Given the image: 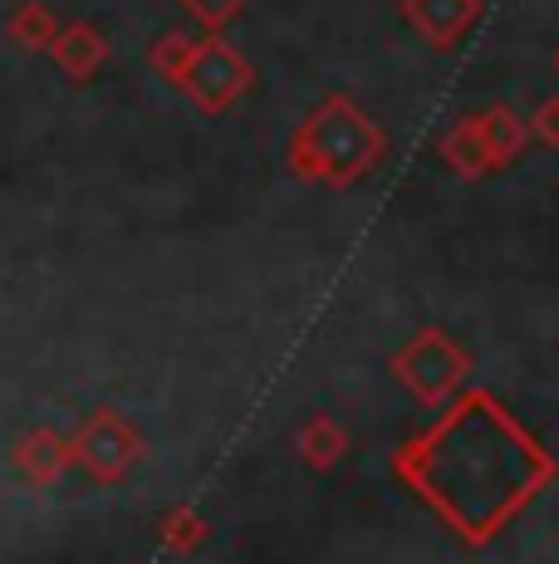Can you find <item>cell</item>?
<instances>
[{
    "label": "cell",
    "instance_id": "obj_1",
    "mask_svg": "<svg viewBox=\"0 0 559 564\" xmlns=\"http://www.w3.org/2000/svg\"><path fill=\"white\" fill-rule=\"evenodd\" d=\"M397 476L432 501L457 535L481 545L550 486L555 462L491 393H467L432 432L407 442Z\"/></svg>",
    "mask_w": 559,
    "mask_h": 564
},
{
    "label": "cell",
    "instance_id": "obj_2",
    "mask_svg": "<svg viewBox=\"0 0 559 564\" xmlns=\"http://www.w3.org/2000/svg\"><path fill=\"white\" fill-rule=\"evenodd\" d=\"M383 158V128L359 113L349 94H335L305 118V128L289 143V167L309 182L349 187Z\"/></svg>",
    "mask_w": 559,
    "mask_h": 564
},
{
    "label": "cell",
    "instance_id": "obj_3",
    "mask_svg": "<svg viewBox=\"0 0 559 564\" xmlns=\"http://www.w3.org/2000/svg\"><path fill=\"white\" fill-rule=\"evenodd\" d=\"M251 79H255V69L241 59V50L226 45L217 30L191 45L187 64H182V74H177V84L187 89V99L197 104L201 113H226V108L251 89Z\"/></svg>",
    "mask_w": 559,
    "mask_h": 564
},
{
    "label": "cell",
    "instance_id": "obj_4",
    "mask_svg": "<svg viewBox=\"0 0 559 564\" xmlns=\"http://www.w3.org/2000/svg\"><path fill=\"white\" fill-rule=\"evenodd\" d=\"M393 373L417 403L427 408H442L471 373V359L447 339L442 329H423L403 354L393 359Z\"/></svg>",
    "mask_w": 559,
    "mask_h": 564
},
{
    "label": "cell",
    "instance_id": "obj_5",
    "mask_svg": "<svg viewBox=\"0 0 559 564\" xmlns=\"http://www.w3.org/2000/svg\"><path fill=\"white\" fill-rule=\"evenodd\" d=\"M476 10H481V0H403L407 25L437 50L457 45V40L471 30Z\"/></svg>",
    "mask_w": 559,
    "mask_h": 564
},
{
    "label": "cell",
    "instance_id": "obj_6",
    "mask_svg": "<svg viewBox=\"0 0 559 564\" xmlns=\"http://www.w3.org/2000/svg\"><path fill=\"white\" fill-rule=\"evenodd\" d=\"M133 457H138V442H133V432H128L123 422H118V417H99V422H94L89 442H84V462H89L94 471H99V476H118Z\"/></svg>",
    "mask_w": 559,
    "mask_h": 564
},
{
    "label": "cell",
    "instance_id": "obj_7",
    "mask_svg": "<svg viewBox=\"0 0 559 564\" xmlns=\"http://www.w3.org/2000/svg\"><path fill=\"white\" fill-rule=\"evenodd\" d=\"M442 158L451 167L461 172V177H486L496 162H491V148H486V133H481V118H461L457 128L442 138Z\"/></svg>",
    "mask_w": 559,
    "mask_h": 564
},
{
    "label": "cell",
    "instance_id": "obj_8",
    "mask_svg": "<svg viewBox=\"0 0 559 564\" xmlns=\"http://www.w3.org/2000/svg\"><path fill=\"white\" fill-rule=\"evenodd\" d=\"M343 447H349V437H343V427L335 417H325V412L299 427V452H305L309 466H335L343 457Z\"/></svg>",
    "mask_w": 559,
    "mask_h": 564
},
{
    "label": "cell",
    "instance_id": "obj_9",
    "mask_svg": "<svg viewBox=\"0 0 559 564\" xmlns=\"http://www.w3.org/2000/svg\"><path fill=\"white\" fill-rule=\"evenodd\" d=\"M476 118H481V133H486V148H491V162H496V167L511 162L525 148V138H530V128H525L511 108H491V113H476Z\"/></svg>",
    "mask_w": 559,
    "mask_h": 564
},
{
    "label": "cell",
    "instance_id": "obj_10",
    "mask_svg": "<svg viewBox=\"0 0 559 564\" xmlns=\"http://www.w3.org/2000/svg\"><path fill=\"white\" fill-rule=\"evenodd\" d=\"M187 54H191V40L167 35V40H157V45H153V64L167 74L172 84H177V74H182V64H187Z\"/></svg>",
    "mask_w": 559,
    "mask_h": 564
},
{
    "label": "cell",
    "instance_id": "obj_11",
    "mask_svg": "<svg viewBox=\"0 0 559 564\" xmlns=\"http://www.w3.org/2000/svg\"><path fill=\"white\" fill-rule=\"evenodd\" d=\"M241 6H245V0H187V10L197 15L201 30H221Z\"/></svg>",
    "mask_w": 559,
    "mask_h": 564
},
{
    "label": "cell",
    "instance_id": "obj_12",
    "mask_svg": "<svg viewBox=\"0 0 559 564\" xmlns=\"http://www.w3.org/2000/svg\"><path fill=\"white\" fill-rule=\"evenodd\" d=\"M201 535H207V525H201V516L182 511V516H172V520H167V540H172V545H182V550H187V545H197Z\"/></svg>",
    "mask_w": 559,
    "mask_h": 564
},
{
    "label": "cell",
    "instance_id": "obj_13",
    "mask_svg": "<svg viewBox=\"0 0 559 564\" xmlns=\"http://www.w3.org/2000/svg\"><path fill=\"white\" fill-rule=\"evenodd\" d=\"M535 138H545L550 148H559V99H550L535 113Z\"/></svg>",
    "mask_w": 559,
    "mask_h": 564
}]
</instances>
